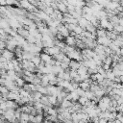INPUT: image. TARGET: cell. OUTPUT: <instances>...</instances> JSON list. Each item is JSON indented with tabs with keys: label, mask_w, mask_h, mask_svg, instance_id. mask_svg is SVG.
<instances>
[{
	"label": "cell",
	"mask_w": 123,
	"mask_h": 123,
	"mask_svg": "<svg viewBox=\"0 0 123 123\" xmlns=\"http://www.w3.org/2000/svg\"><path fill=\"white\" fill-rule=\"evenodd\" d=\"M1 56L3 58H5L7 61H11L12 59L15 58V53L12 52V51H10V50H8V49H4L1 52Z\"/></svg>",
	"instance_id": "1"
},
{
	"label": "cell",
	"mask_w": 123,
	"mask_h": 123,
	"mask_svg": "<svg viewBox=\"0 0 123 123\" xmlns=\"http://www.w3.org/2000/svg\"><path fill=\"white\" fill-rule=\"evenodd\" d=\"M64 42L65 43L66 45H69V46H75V43H76V38L75 37H71V36H67L66 37H64Z\"/></svg>",
	"instance_id": "2"
},
{
	"label": "cell",
	"mask_w": 123,
	"mask_h": 123,
	"mask_svg": "<svg viewBox=\"0 0 123 123\" xmlns=\"http://www.w3.org/2000/svg\"><path fill=\"white\" fill-rule=\"evenodd\" d=\"M39 58H40V60H42L43 62H44V63H46V64H49V62H50L51 59H52V57H51L50 55H48V54H46V53H43V52H40Z\"/></svg>",
	"instance_id": "3"
},
{
	"label": "cell",
	"mask_w": 123,
	"mask_h": 123,
	"mask_svg": "<svg viewBox=\"0 0 123 123\" xmlns=\"http://www.w3.org/2000/svg\"><path fill=\"white\" fill-rule=\"evenodd\" d=\"M80 62H77V61H75V60H70V62H69V64H68V66H69V68L71 69V70H77L78 69V67L80 66Z\"/></svg>",
	"instance_id": "4"
},
{
	"label": "cell",
	"mask_w": 123,
	"mask_h": 123,
	"mask_svg": "<svg viewBox=\"0 0 123 123\" xmlns=\"http://www.w3.org/2000/svg\"><path fill=\"white\" fill-rule=\"evenodd\" d=\"M16 33H17V35L21 36V37H24V38H25L26 37H28V35H29L28 30H26V29H24V28H22V27L17 28V29H16Z\"/></svg>",
	"instance_id": "5"
},
{
	"label": "cell",
	"mask_w": 123,
	"mask_h": 123,
	"mask_svg": "<svg viewBox=\"0 0 123 123\" xmlns=\"http://www.w3.org/2000/svg\"><path fill=\"white\" fill-rule=\"evenodd\" d=\"M28 116H29V113L21 112L20 117H19V123H28V122H29V120H28Z\"/></svg>",
	"instance_id": "6"
},
{
	"label": "cell",
	"mask_w": 123,
	"mask_h": 123,
	"mask_svg": "<svg viewBox=\"0 0 123 123\" xmlns=\"http://www.w3.org/2000/svg\"><path fill=\"white\" fill-rule=\"evenodd\" d=\"M43 120H44L43 114H37V115H35L32 123H42V122H43Z\"/></svg>",
	"instance_id": "7"
},
{
	"label": "cell",
	"mask_w": 123,
	"mask_h": 123,
	"mask_svg": "<svg viewBox=\"0 0 123 123\" xmlns=\"http://www.w3.org/2000/svg\"><path fill=\"white\" fill-rule=\"evenodd\" d=\"M79 88L81 89V90H83V91H89L90 90V84H88V83H86V82H80L79 83Z\"/></svg>",
	"instance_id": "8"
},
{
	"label": "cell",
	"mask_w": 123,
	"mask_h": 123,
	"mask_svg": "<svg viewBox=\"0 0 123 123\" xmlns=\"http://www.w3.org/2000/svg\"><path fill=\"white\" fill-rule=\"evenodd\" d=\"M10 25H9V22L5 19H0V29H3L5 30L6 28H9Z\"/></svg>",
	"instance_id": "9"
},
{
	"label": "cell",
	"mask_w": 123,
	"mask_h": 123,
	"mask_svg": "<svg viewBox=\"0 0 123 123\" xmlns=\"http://www.w3.org/2000/svg\"><path fill=\"white\" fill-rule=\"evenodd\" d=\"M15 82H16V86H17L18 88H22L23 85L25 84V82H24V80L22 79V77H17Z\"/></svg>",
	"instance_id": "10"
},
{
	"label": "cell",
	"mask_w": 123,
	"mask_h": 123,
	"mask_svg": "<svg viewBox=\"0 0 123 123\" xmlns=\"http://www.w3.org/2000/svg\"><path fill=\"white\" fill-rule=\"evenodd\" d=\"M35 65H36V67L39 64V63H40V61H42V60H40V58L39 57H37V56H33L32 58H31V60H30Z\"/></svg>",
	"instance_id": "11"
},
{
	"label": "cell",
	"mask_w": 123,
	"mask_h": 123,
	"mask_svg": "<svg viewBox=\"0 0 123 123\" xmlns=\"http://www.w3.org/2000/svg\"><path fill=\"white\" fill-rule=\"evenodd\" d=\"M87 100H88V98H87L86 96H80V97L78 98L77 102H78L81 106H84V105H85V103L87 102Z\"/></svg>",
	"instance_id": "12"
},
{
	"label": "cell",
	"mask_w": 123,
	"mask_h": 123,
	"mask_svg": "<svg viewBox=\"0 0 123 123\" xmlns=\"http://www.w3.org/2000/svg\"><path fill=\"white\" fill-rule=\"evenodd\" d=\"M58 8H59V11L61 13H65L67 12V9H66V6L64 5V3H59L58 4Z\"/></svg>",
	"instance_id": "13"
},
{
	"label": "cell",
	"mask_w": 123,
	"mask_h": 123,
	"mask_svg": "<svg viewBox=\"0 0 123 123\" xmlns=\"http://www.w3.org/2000/svg\"><path fill=\"white\" fill-rule=\"evenodd\" d=\"M84 31V29L83 28H81L80 26H78V25H76V27L74 28V30H73V32L76 34V35H81V33Z\"/></svg>",
	"instance_id": "14"
},
{
	"label": "cell",
	"mask_w": 123,
	"mask_h": 123,
	"mask_svg": "<svg viewBox=\"0 0 123 123\" xmlns=\"http://www.w3.org/2000/svg\"><path fill=\"white\" fill-rule=\"evenodd\" d=\"M115 119H117V120H119L121 123H123V115H122V112H116V117H115Z\"/></svg>",
	"instance_id": "15"
},
{
	"label": "cell",
	"mask_w": 123,
	"mask_h": 123,
	"mask_svg": "<svg viewBox=\"0 0 123 123\" xmlns=\"http://www.w3.org/2000/svg\"><path fill=\"white\" fill-rule=\"evenodd\" d=\"M102 68L105 70V71H108V70H110L111 69V65H109V64H102Z\"/></svg>",
	"instance_id": "16"
},
{
	"label": "cell",
	"mask_w": 123,
	"mask_h": 123,
	"mask_svg": "<svg viewBox=\"0 0 123 123\" xmlns=\"http://www.w3.org/2000/svg\"><path fill=\"white\" fill-rule=\"evenodd\" d=\"M107 119L106 118H99V120H98V123H107Z\"/></svg>",
	"instance_id": "17"
},
{
	"label": "cell",
	"mask_w": 123,
	"mask_h": 123,
	"mask_svg": "<svg viewBox=\"0 0 123 123\" xmlns=\"http://www.w3.org/2000/svg\"><path fill=\"white\" fill-rule=\"evenodd\" d=\"M107 123H113V121H109V120H108Z\"/></svg>",
	"instance_id": "18"
},
{
	"label": "cell",
	"mask_w": 123,
	"mask_h": 123,
	"mask_svg": "<svg viewBox=\"0 0 123 123\" xmlns=\"http://www.w3.org/2000/svg\"><path fill=\"white\" fill-rule=\"evenodd\" d=\"M85 123H91V122H90V121H87V122H85Z\"/></svg>",
	"instance_id": "19"
},
{
	"label": "cell",
	"mask_w": 123,
	"mask_h": 123,
	"mask_svg": "<svg viewBox=\"0 0 123 123\" xmlns=\"http://www.w3.org/2000/svg\"><path fill=\"white\" fill-rule=\"evenodd\" d=\"M1 52H2V51H1V50H0V56H1Z\"/></svg>",
	"instance_id": "20"
},
{
	"label": "cell",
	"mask_w": 123,
	"mask_h": 123,
	"mask_svg": "<svg viewBox=\"0 0 123 123\" xmlns=\"http://www.w3.org/2000/svg\"><path fill=\"white\" fill-rule=\"evenodd\" d=\"M28 123H30V122H28Z\"/></svg>",
	"instance_id": "21"
}]
</instances>
